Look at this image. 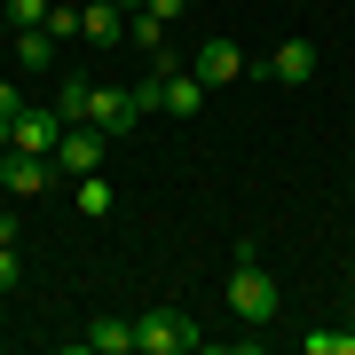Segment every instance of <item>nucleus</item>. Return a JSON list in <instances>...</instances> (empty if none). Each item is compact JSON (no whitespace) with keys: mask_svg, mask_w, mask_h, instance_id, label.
Listing matches in <instances>:
<instances>
[{"mask_svg":"<svg viewBox=\"0 0 355 355\" xmlns=\"http://www.w3.org/2000/svg\"><path fill=\"white\" fill-rule=\"evenodd\" d=\"M16 111H24V95H16V87H8V79H0V135H8V127H16Z\"/></svg>","mask_w":355,"mask_h":355,"instance_id":"nucleus-19","label":"nucleus"},{"mask_svg":"<svg viewBox=\"0 0 355 355\" xmlns=\"http://www.w3.org/2000/svg\"><path fill=\"white\" fill-rule=\"evenodd\" d=\"M198 347V324L182 316V308H150V316H135V355H190Z\"/></svg>","mask_w":355,"mask_h":355,"instance_id":"nucleus-2","label":"nucleus"},{"mask_svg":"<svg viewBox=\"0 0 355 355\" xmlns=\"http://www.w3.org/2000/svg\"><path fill=\"white\" fill-rule=\"evenodd\" d=\"M16 64H24V71H55V32L48 24H24V32H16Z\"/></svg>","mask_w":355,"mask_h":355,"instance_id":"nucleus-12","label":"nucleus"},{"mask_svg":"<svg viewBox=\"0 0 355 355\" xmlns=\"http://www.w3.org/2000/svg\"><path fill=\"white\" fill-rule=\"evenodd\" d=\"M190 71L205 79V87H229V79H245V71H253V55H245L237 40H205V48L190 55Z\"/></svg>","mask_w":355,"mask_h":355,"instance_id":"nucleus-6","label":"nucleus"},{"mask_svg":"<svg viewBox=\"0 0 355 355\" xmlns=\"http://www.w3.org/2000/svg\"><path fill=\"white\" fill-rule=\"evenodd\" d=\"M103 127H87V119H79V127H64V142H55V166H64V182H79V174H103Z\"/></svg>","mask_w":355,"mask_h":355,"instance_id":"nucleus-4","label":"nucleus"},{"mask_svg":"<svg viewBox=\"0 0 355 355\" xmlns=\"http://www.w3.org/2000/svg\"><path fill=\"white\" fill-rule=\"evenodd\" d=\"M24 284V261H16V245H0V292H16Z\"/></svg>","mask_w":355,"mask_h":355,"instance_id":"nucleus-18","label":"nucleus"},{"mask_svg":"<svg viewBox=\"0 0 355 355\" xmlns=\"http://www.w3.org/2000/svg\"><path fill=\"white\" fill-rule=\"evenodd\" d=\"M0 8H8V24L24 32V24H48V8H55V0H0Z\"/></svg>","mask_w":355,"mask_h":355,"instance_id":"nucleus-16","label":"nucleus"},{"mask_svg":"<svg viewBox=\"0 0 355 355\" xmlns=\"http://www.w3.org/2000/svg\"><path fill=\"white\" fill-rule=\"evenodd\" d=\"M158 79H166V119H198L205 111V79L182 71L174 55H158Z\"/></svg>","mask_w":355,"mask_h":355,"instance_id":"nucleus-8","label":"nucleus"},{"mask_svg":"<svg viewBox=\"0 0 355 355\" xmlns=\"http://www.w3.org/2000/svg\"><path fill=\"white\" fill-rule=\"evenodd\" d=\"M127 40L150 48V55H166V16H158V8H135V16H127Z\"/></svg>","mask_w":355,"mask_h":355,"instance_id":"nucleus-14","label":"nucleus"},{"mask_svg":"<svg viewBox=\"0 0 355 355\" xmlns=\"http://www.w3.org/2000/svg\"><path fill=\"white\" fill-rule=\"evenodd\" d=\"M0 245H24V221L16 214H0Z\"/></svg>","mask_w":355,"mask_h":355,"instance_id":"nucleus-20","label":"nucleus"},{"mask_svg":"<svg viewBox=\"0 0 355 355\" xmlns=\"http://www.w3.org/2000/svg\"><path fill=\"white\" fill-rule=\"evenodd\" d=\"M0 40H8V8H0Z\"/></svg>","mask_w":355,"mask_h":355,"instance_id":"nucleus-22","label":"nucleus"},{"mask_svg":"<svg viewBox=\"0 0 355 355\" xmlns=\"http://www.w3.org/2000/svg\"><path fill=\"white\" fill-rule=\"evenodd\" d=\"M87 95H95V79H79V71H64V79H55V111H64L71 127L87 119Z\"/></svg>","mask_w":355,"mask_h":355,"instance_id":"nucleus-13","label":"nucleus"},{"mask_svg":"<svg viewBox=\"0 0 355 355\" xmlns=\"http://www.w3.org/2000/svg\"><path fill=\"white\" fill-rule=\"evenodd\" d=\"M229 308H237L245 324H277V277H268V268H261L253 237L237 245V268H229Z\"/></svg>","mask_w":355,"mask_h":355,"instance_id":"nucleus-1","label":"nucleus"},{"mask_svg":"<svg viewBox=\"0 0 355 355\" xmlns=\"http://www.w3.org/2000/svg\"><path fill=\"white\" fill-rule=\"evenodd\" d=\"M64 127H71V119L55 111V103H48V111H32V103H24V111H16V127L0 135V142H8V150H32V158H55V142H64Z\"/></svg>","mask_w":355,"mask_h":355,"instance_id":"nucleus-3","label":"nucleus"},{"mask_svg":"<svg viewBox=\"0 0 355 355\" xmlns=\"http://www.w3.org/2000/svg\"><path fill=\"white\" fill-rule=\"evenodd\" d=\"M308 355H347V331H300Z\"/></svg>","mask_w":355,"mask_h":355,"instance_id":"nucleus-17","label":"nucleus"},{"mask_svg":"<svg viewBox=\"0 0 355 355\" xmlns=\"http://www.w3.org/2000/svg\"><path fill=\"white\" fill-rule=\"evenodd\" d=\"M71 198H79V214H87V221L111 214V182H103V174H79V182H71Z\"/></svg>","mask_w":355,"mask_h":355,"instance_id":"nucleus-15","label":"nucleus"},{"mask_svg":"<svg viewBox=\"0 0 355 355\" xmlns=\"http://www.w3.org/2000/svg\"><path fill=\"white\" fill-rule=\"evenodd\" d=\"M261 71H268V79H284V87H308V79H316V48H308V40H284V48L268 55Z\"/></svg>","mask_w":355,"mask_h":355,"instance_id":"nucleus-10","label":"nucleus"},{"mask_svg":"<svg viewBox=\"0 0 355 355\" xmlns=\"http://www.w3.org/2000/svg\"><path fill=\"white\" fill-rule=\"evenodd\" d=\"M142 8H158V16H166V24H174V16H182V8H190V0H142Z\"/></svg>","mask_w":355,"mask_h":355,"instance_id":"nucleus-21","label":"nucleus"},{"mask_svg":"<svg viewBox=\"0 0 355 355\" xmlns=\"http://www.w3.org/2000/svg\"><path fill=\"white\" fill-rule=\"evenodd\" d=\"M0 182H8L16 198H48L55 182H64V166H55V158H32V150H8V166H0Z\"/></svg>","mask_w":355,"mask_h":355,"instance_id":"nucleus-5","label":"nucleus"},{"mask_svg":"<svg viewBox=\"0 0 355 355\" xmlns=\"http://www.w3.org/2000/svg\"><path fill=\"white\" fill-rule=\"evenodd\" d=\"M135 119H142V103H135V87H95V95H87V127H103L111 142L127 135Z\"/></svg>","mask_w":355,"mask_h":355,"instance_id":"nucleus-7","label":"nucleus"},{"mask_svg":"<svg viewBox=\"0 0 355 355\" xmlns=\"http://www.w3.org/2000/svg\"><path fill=\"white\" fill-rule=\"evenodd\" d=\"M79 347L87 355H135V324L127 316H95L87 331H79Z\"/></svg>","mask_w":355,"mask_h":355,"instance_id":"nucleus-11","label":"nucleus"},{"mask_svg":"<svg viewBox=\"0 0 355 355\" xmlns=\"http://www.w3.org/2000/svg\"><path fill=\"white\" fill-rule=\"evenodd\" d=\"M79 40L119 48V40H127V8H119V0H87V8H79Z\"/></svg>","mask_w":355,"mask_h":355,"instance_id":"nucleus-9","label":"nucleus"},{"mask_svg":"<svg viewBox=\"0 0 355 355\" xmlns=\"http://www.w3.org/2000/svg\"><path fill=\"white\" fill-rule=\"evenodd\" d=\"M119 8H127V16H135V8H142V0H119Z\"/></svg>","mask_w":355,"mask_h":355,"instance_id":"nucleus-23","label":"nucleus"}]
</instances>
